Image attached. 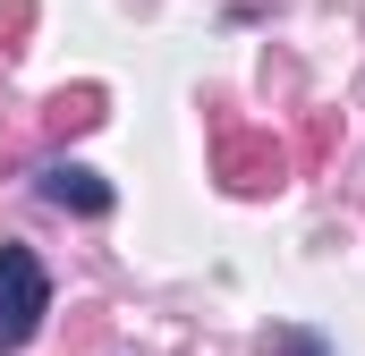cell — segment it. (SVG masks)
I'll use <instances>...</instances> for the list:
<instances>
[{
	"label": "cell",
	"instance_id": "cell-1",
	"mask_svg": "<svg viewBox=\"0 0 365 356\" xmlns=\"http://www.w3.org/2000/svg\"><path fill=\"white\" fill-rule=\"evenodd\" d=\"M43 314H51V271L34 263V246H0V356L34 348Z\"/></svg>",
	"mask_w": 365,
	"mask_h": 356
},
{
	"label": "cell",
	"instance_id": "cell-2",
	"mask_svg": "<svg viewBox=\"0 0 365 356\" xmlns=\"http://www.w3.org/2000/svg\"><path fill=\"white\" fill-rule=\"evenodd\" d=\"M34 195L51 204V212H77V221H110V204H119V187L86 162H43L34 170Z\"/></svg>",
	"mask_w": 365,
	"mask_h": 356
},
{
	"label": "cell",
	"instance_id": "cell-3",
	"mask_svg": "<svg viewBox=\"0 0 365 356\" xmlns=\"http://www.w3.org/2000/svg\"><path fill=\"white\" fill-rule=\"evenodd\" d=\"M264 348H272V356H331V348H323V340H314V331H272Z\"/></svg>",
	"mask_w": 365,
	"mask_h": 356
}]
</instances>
